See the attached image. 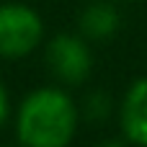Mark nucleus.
<instances>
[{
    "instance_id": "1",
    "label": "nucleus",
    "mask_w": 147,
    "mask_h": 147,
    "mask_svg": "<svg viewBox=\"0 0 147 147\" xmlns=\"http://www.w3.org/2000/svg\"><path fill=\"white\" fill-rule=\"evenodd\" d=\"M78 121V106L62 88H36L18 106L16 137L21 147H67Z\"/></svg>"
},
{
    "instance_id": "2",
    "label": "nucleus",
    "mask_w": 147,
    "mask_h": 147,
    "mask_svg": "<svg viewBox=\"0 0 147 147\" xmlns=\"http://www.w3.org/2000/svg\"><path fill=\"white\" fill-rule=\"evenodd\" d=\"M44 39L41 16L23 3L0 5V57L18 59L31 54Z\"/></svg>"
},
{
    "instance_id": "3",
    "label": "nucleus",
    "mask_w": 147,
    "mask_h": 147,
    "mask_svg": "<svg viewBox=\"0 0 147 147\" xmlns=\"http://www.w3.org/2000/svg\"><path fill=\"white\" fill-rule=\"evenodd\" d=\"M47 62H49L54 78L67 85L83 83L93 67V57H90V49L85 47V41L80 36H70V34L54 36L49 41Z\"/></svg>"
},
{
    "instance_id": "4",
    "label": "nucleus",
    "mask_w": 147,
    "mask_h": 147,
    "mask_svg": "<svg viewBox=\"0 0 147 147\" xmlns=\"http://www.w3.org/2000/svg\"><path fill=\"white\" fill-rule=\"evenodd\" d=\"M119 121L124 137L137 147H147V78H140L129 85L121 109Z\"/></svg>"
},
{
    "instance_id": "5",
    "label": "nucleus",
    "mask_w": 147,
    "mask_h": 147,
    "mask_svg": "<svg viewBox=\"0 0 147 147\" xmlns=\"http://www.w3.org/2000/svg\"><path fill=\"white\" fill-rule=\"evenodd\" d=\"M80 28L90 39H109L119 28V13L109 3H93L80 16Z\"/></svg>"
},
{
    "instance_id": "6",
    "label": "nucleus",
    "mask_w": 147,
    "mask_h": 147,
    "mask_svg": "<svg viewBox=\"0 0 147 147\" xmlns=\"http://www.w3.org/2000/svg\"><path fill=\"white\" fill-rule=\"evenodd\" d=\"M8 114H10V98L5 93V85L0 83V127L8 121Z\"/></svg>"
},
{
    "instance_id": "7",
    "label": "nucleus",
    "mask_w": 147,
    "mask_h": 147,
    "mask_svg": "<svg viewBox=\"0 0 147 147\" xmlns=\"http://www.w3.org/2000/svg\"><path fill=\"white\" fill-rule=\"evenodd\" d=\"M98 147H124L121 142H116V140H109V142H101Z\"/></svg>"
}]
</instances>
